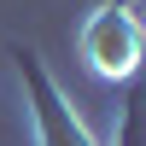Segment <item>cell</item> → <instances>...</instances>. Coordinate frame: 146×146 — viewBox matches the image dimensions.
I'll return each mask as SVG.
<instances>
[{
  "label": "cell",
  "mask_w": 146,
  "mask_h": 146,
  "mask_svg": "<svg viewBox=\"0 0 146 146\" xmlns=\"http://www.w3.org/2000/svg\"><path fill=\"white\" fill-rule=\"evenodd\" d=\"M140 47H146V35H140V23H135V12H129V6H105V12H94L88 29H82V53H88V64L100 70L105 82L135 76Z\"/></svg>",
  "instance_id": "cell-1"
},
{
  "label": "cell",
  "mask_w": 146,
  "mask_h": 146,
  "mask_svg": "<svg viewBox=\"0 0 146 146\" xmlns=\"http://www.w3.org/2000/svg\"><path fill=\"white\" fill-rule=\"evenodd\" d=\"M18 70H23V82H29V100H35V129H41V146H94L88 140V129L70 117V105L53 94V82L41 76V64H35V53L29 47H18Z\"/></svg>",
  "instance_id": "cell-2"
},
{
  "label": "cell",
  "mask_w": 146,
  "mask_h": 146,
  "mask_svg": "<svg viewBox=\"0 0 146 146\" xmlns=\"http://www.w3.org/2000/svg\"><path fill=\"white\" fill-rule=\"evenodd\" d=\"M123 146H146V82H135V94H129V123H123Z\"/></svg>",
  "instance_id": "cell-3"
},
{
  "label": "cell",
  "mask_w": 146,
  "mask_h": 146,
  "mask_svg": "<svg viewBox=\"0 0 146 146\" xmlns=\"http://www.w3.org/2000/svg\"><path fill=\"white\" fill-rule=\"evenodd\" d=\"M129 12H135V6H129ZM135 23H140V35H146V0H140V12H135Z\"/></svg>",
  "instance_id": "cell-4"
}]
</instances>
